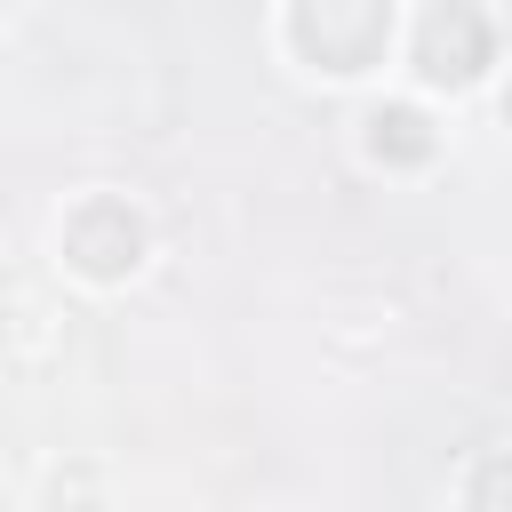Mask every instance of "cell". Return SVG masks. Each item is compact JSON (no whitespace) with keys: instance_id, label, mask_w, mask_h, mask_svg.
I'll list each match as a JSON object with an SVG mask.
<instances>
[{"instance_id":"obj_1","label":"cell","mask_w":512,"mask_h":512,"mask_svg":"<svg viewBox=\"0 0 512 512\" xmlns=\"http://www.w3.org/2000/svg\"><path fill=\"white\" fill-rule=\"evenodd\" d=\"M288 48L312 64V72H368L384 64L392 48V0H296L288 8Z\"/></svg>"},{"instance_id":"obj_2","label":"cell","mask_w":512,"mask_h":512,"mask_svg":"<svg viewBox=\"0 0 512 512\" xmlns=\"http://www.w3.org/2000/svg\"><path fill=\"white\" fill-rule=\"evenodd\" d=\"M64 264H72L80 280H96V288L128 280V272L144 264V216H136L128 200H112V192L80 200V208L64 216Z\"/></svg>"},{"instance_id":"obj_3","label":"cell","mask_w":512,"mask_h":512,"mask_svg":"<svg viewBox=\"0 0 512 512\" xmlns=\"http://www.w3.org/2000/svg\"><path fill=\"white\" fill-rule=\"evenodd\" d=\"M488 64H496V32L472 0H432L416 16V72L432 88H472Z\"/></svg>"},{"instance_id":"obj_4","label":"cell","mask_w":512,"mask_h":512,"mask_svg":"<svg viewBox=\"0 0 512 512\" xmlns=\"http://www.w3.org/2000/svg\"><path fill=\"white\" fill-rule=\"evenodd\" d=\"M432 120L416 112V104H384V112H368V152L384 160V168H424L432 160Z\"/></svg>"},{"instance_id":"obj_5","label":"cell","mask_w":512,"mask_h":512,"mask_svg":"<svg viewBox=\"0 0 512 512\" xmlns=\"http://www.w3.org/2000/svg\"><path fill=\"white\" fill-rule=\"evenodd\" d=\"M464 504H512V456H488V464L464 480Z\"/></svg>"}]
</instances>
